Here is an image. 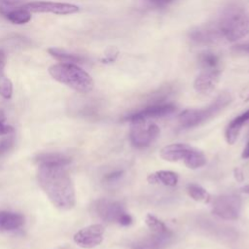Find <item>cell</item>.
Returning a JSON list of instances; mask_svg holds the SVG:
<instances>
[{
    "instance_id": "obj_1",
    "label": "cell",
    "mask_w": 249,
    "mask_h": 249,
    "mask_svg": "<svg viewBox=\"0 0 249 249\" xmlns=\"http://www.w3.org/2000/svg\"><path fill=\"white\" fill-rule=\"evenodd\" d=\"M65 164L39 162L37 179L51 202L60 210H70L76 204L73 181Z\"/></svg>"
},
{
    "instance_id": "obj_2",
    "label": "cell",
    "mask_w": 249,
    "mask_h": 249,
    "mask_svg": "<svg viewBox=\"0 0 249 249\" xmlns=\"http://www.w3.org/2000/svg\"><path fill=\"white\" fill-rule=\"evenodd\" d=\"M50 75L57 82L81 93L89 92L94 86L89 73L74 63H58L49 68Z\"/></svg>"
},
{
    "instance_id": "obj_3",
    "label": "cell",
    "mask_w": 249,
    "mask_h": 249,
    "mask_svg": "<svg viewBox=\"0 0 249 249\" xmlns=\"http://www.w3.org/2000/svg\"><path fill=\"white\" fill-rule=\"evenodd\" d=\"M217 25L223 38L237 41L249 34V14L243 8L231 6L223 12Z\"/></svg>"
},
{
    "instance_id": "obj_4",
    "label": "cell",
    "mask_w": 249,
    "mask_h": 249,
    "mask_svg": "<svg viewBox=\"0 0 249 249\" xmlns=\"http://www.w3.org/2000/svg\"><path fill=\"white\" fill-rule=\"evenodd\" d=\"M231 97L229 93L225 92L220 94L212 103L199 109H188L183 111L178 116V123L180 127L187 129L196 127L206 121L212 119L219 114L224 108L231 103Z\"/></svg>"
},
{
    "instance_id": "obj_5",
    "label": "cell",
    "mask_w": 249,
    "mask_h": 249,
    "mask_svg": "<svg viewBox=\"0 0 249 249\" xmlns=\"http://www.w3.org/2000/svg\"><path fill=\"white\" fill-rule=\"evenodd\" d=\"M160 156L166 161H183L191 169H197L206 164L205 155L200 150L185 143L166 145L161 148Z\"/></svg>"
},
{
    "instance_id": "obj_6",
    "label": "cell",
    "mask_w": 249,
    "mask_h": 249,
    "mask_svg": "<svg viewBox=\"0 0 249 249\" xmlns=\"http://www.w3.org/2000/svg\"><path fill=\"white\" fill-rule=\"evenodd\" d=\"M92 210L93 213L104 222L117 223L124 227L132 224L131 215L119 201L100 198L93 202Z\"/></svg>"
},
{
    "instance_id": "obj_7",
    "label": "cell",
    "mask_w": 249,
    "mask_h": 249,
    "mask_svg": "<svg viewBox=\"0 0 249 249\" xmlns=\"http://www.w3.org/2000/svg\"><path fill=\"white\" fill-rule=\"evenodd\" d=\"M129 139L137 149L149 147L159 136L160 126L149 120H135L130 122Z\"/></svg>"
},
{
    "instance_id": "obj_8",
    "label": "cell",
    "mask_w": 249,
    "mask_h": 249,
    "mask_svg": "<svg viewBox=\"0 0 249 249\" xmlns=\"http://www.w3.org/2000/svg\"><path fill=\"white\" fill-rule=\"evenodd\" d=\"M241 205L242 202L239 196L236 194H224L213 199L212 212L223 220L234 221L239 218Z\"/></svg>"
},
{
    "instance_id": "obj_9",
    "label": "cell",
    "mask_w": 249,
    "mask_h": 249,
    "mask_svg": "<svg viewBox=\"0 0 249 249\" xmlns=\"http://www.w3.org/2000/svg\"><path fill=\"white\" fill-rule=\"evenodd\" d=\"M175 110L176 106L173 103L160 101L154 102L140 110L127 114L124 117V120L127 122H132L135 120H150L154 118H160L172 114Z\"/></svg>"
},
{
    "instance_id": "obj_10",
    "label": "cell",
    "mask_w": 249,
    "mask_h": 249,
    "mask_svg": "<svg viewBox=\"0 0 249 249\" xmlns=\"http://www.w3.org/2000/svg\"><path fill=\"white\" fill-rule=\"evenodd\" d=\"M105 229L101 224H93L78 231L74 236V242L82 248L91 249L103 241Z\"/></svg>"
},
{
    "instance_id": "obj_11",
    "label": "cell",
    "mask_w": 249,
    "mask_h": 249,
    "mask_svg": "<svg viewBox=\"0 0 249 249\" xmlns=\"http://www.w3.org/2000/svg\"><path fill=\"white\" fill-rule=\"evenodd\" d=\"M29 12L33 13H52L54 15H70L77 13L79 7L74 4L69 3H59V2H50V1H34L26 3L22 6Z\"/></svg>"
},
{
    "instance_id": "obj_12",
    "label": "cell",
    "mask_w": 249,
    "mask_h": 249,
    "mask_svg": "<svg viewBox=\"0 0 249 249\" xmlns=\"http://www.w3.org/2000/svg\"><path fill=\"white\" fill-rule=\"evenodd\" d=\"M219 68H202L194 82V88L200 94L210 93L217 86L220 79Z\"/></svg>"
},
{
    "instance_id": "obj_13",
    "label": "cell",
    "mask_w": 249,
    "mask_h": 249,
    "mask_svg": "<svg viewBox=\"0 0 249 249\" xmlns=\"http://www.w3.org/2000/svg\"><path fill=\"white\" fill-rule=\"evenodd\" d=\"M145 223L153 236L160 240L165 245L170 242L173 233L162 221L153 214H147L145 217Z\"/></svg>"
},
{
    "instance_id": "obj_14",
    "label": "cell",
    "mask_w": 249,
    "mask_h": 249,
    "mask_svg": "<svg viewBox=\"0 0 249 249\" xmlns=\"http://www.w3.org/2000/svg\"><path fill=\"white\" fill-rule=\"evenodd\" d=\"M190 37L196 43L203 45L213 44L216 41L223 38L217 24L198 27L197 29L193 30L191 32Z\"/></svg>"
},
{
    "instance_id": "obj_15",
    "label": "cell",
    "mask_w": 249,
    "mask_h": 249,
    "mask_svg": "<svg viewBox=\"0 0 249 249\" xmlns=\"http://www.w3.org/2000/svg\"><path fill=\"white\" fill-rule=\"evenodd\" d=\"M249 121V109L242 114L235 117L227 126L225 136L226 140L230 145H232L237 140L242 126Z\"/></svg>"
},
{
    "instance_id": "obj_16",
    "label": "cell",
    "mask_w": 249,
    "mask_h": 249,
    "mask_svg": "<svg viewBox=\"0 0 249 249\" xmlns=\"http://www.w3.org/2000/svg\"><path fill=\"white\" fill-rule=\"evenodd\" d=\"M24 224V217L16 212L0 211V231H9L19 229Z\"/></svg>"
},
{
    "instance_id": "obj_17",
    "label": "cell",
    "mask_w": 249,
    "mask_h": 249,
    "mask_svg": "<svg viewBox=\"0 0 249 249\" xmlns=\"http://www.w3.org/2000/svg\"><path fill=\"white\" fill-rule=\"evenodd\" d=\"M179 176L176 172L170 170H159L148 175L147 181L150 184H160L166 187H174L177 185Z\"/></svg>"
},
{
    "instance_id": "obj_18",
    "label": "cell",
    "mask_w": 249,
    "mask_h": 249,
    "mask_svg": "<svg viewBox=\"0 0 249 249\" xmlns=\"http://www.w3.org/2000/svg\"><path fill=\"white\" fill-rule=\"evenodd\" d=\"M5 64L6 55L0 50V95L6 99H9L13 94V85L11 80L5 74Z\"/></svg>"
},
{
    "instance_id": "obj_19",
    "label": "cell",
    "mask_w": 249,
    "mask_h": 249,
    "mask_svg": "<svg viewBox=\"0 0 249 249\" xmlns=\"http://www.w3.org/2000/svg\"><path fill=\"white\" fill-rule=\"evenodd\" d=\"M187 193L191 198L196 201L208 203L211 201V195L200 185L196 183H191L187 186Z\"/></svg>"
},
{
    "instance_id": "obj_20",
    "label": "cell",
    "mask_w": 249,
    "mask_h": 249,
    "mask_svg": "<svg viewBox=\"0 0 249 249\" xmlns=\"http://www.w3.org/2000/svg\"><path fill=\"white\" fill-rule=\"evenodd\" d=\"M49 53L53 56L55 59L59 60L61 63H82L84 61V58L81 55L74 54V53H68L63 50L57 49V48H50L48 49Z\"/></svg>"
},
{
    "instance_id": "obj_21",
    "label": "cell",
    "mask_w": 249,
    "mask_h": 249,
    "mask_svg": "<svg viewBox=\"0 0 249 249\" xmlns=\"http://www.w3.org/2000/svg\"><path fill=\"white\" fill-rule=\"evenodd\" d=\"M5 17L15 24H24L31 19V12L23 7L15 8L8 12Z\"/></svg>"
},
{
    "instance_id": "obj_22",
    "label": "cell",
    "mask_w": 249,
    "mask_h": 249,
    "mask_svg": "<svg viewBox=\"0 0 249 249\" xmlns=\"http://www.w3.org/2000/svg\"><path fill=\"white\" fill-rule=\"evenodd\" d=\"M163 247H165V245L153 235L139 240L132 245V249H162Z\"/></svg>"
},
{
    "instance_id": "obj_23",
    "label": "cell",
    "mask_w": 249,
    "mask_h": 249,
    "mask_svg": "<svg viewBox=\"0 0 249 249\" xmlns=\"http://www.w3.org/2000/svg\"><path fill=\"white\" fill-rule=\"evenodd\" d=\"M199 63L202 68H218L219 57L210 52H206L200 54Z\"/></svg>"
},
{
    "instance_id": "obj_24",
    "label": "cell",
    "mask_w": 249,
    "mask_h": 249,
    "mask_svg": "<svg viewBox=\"0 0 249 249\" xmlns=\"http://www.w3.org/2000/svg\"><path fill=\"white\" fill-rule=\"evenodd\" d=\"M14 143H15V136L13 134L5 135V137H3L0 140V158L11 150Z\"/></svg>"
},
{
    "instance_id": "obj_25",
    "label": "cell",
    "mask_w": 249,
    "mask_h": 249,
    "mask_svg": "<svg viewBox=\"0 0 249 249\" xmlns=\"http://www.w3.org/2000/svg\"><path fill=\"white\" fill-rule=\"evenodd\" d=\"M5 122L6 117L4 115V112L0 110V136H5L8 134H12L14 132V127L12 125L7 124Z\"/></svg>"
},
{
    "instance_id": "obj_26",
    "label": "cell",
    "mask_w": 249,
    "mask_h": 249,
    "mask_svg": "<svg viewBox=\"0 0 249 249\" xmlns=\"http://www.w3.org/2000/svg\"><path fill=\"white\" fill-rule=\"evenodd\" d=\"M123 173H124L123 170H115V171H113V172L107 174L104 179H105V181H107V182H114V181L120 179V178L122 177Z\"/></svg>"
},
{
    "instance_id": "obj_27",
    "label": "cell",
    "mask_w": 249,
    "mask_h": 249,
    "mask_svg": "<svg viewBox=\"0 0 249 249\" xmlns=\"http://www.w3.org/2000/svg\"><path fill=\"white\" fill-rule=\"evenodd\" d=\"M241 157L243 159H249V140L247 141L243 151H242V154H241Z\"/></svg>"
},
{
    "instance_id": "obj_28",
    "label": "cell",
    "mask_w": 249,
    "mask_h": 249,
    "mask_svg": "<svg viewBox=\"0 0 249 249\" xmlns=\"http://www.w3.org/2000/svg\"><path fill=\"white\" fill-rule=\"evenodd\" d=\"M149 1H151L152 3H154V4H156V5H165V4H167V3H169L170 1H172V0H149Z\"/></svg>"
},
{
    "instance_id": "obj_29",
    "label": "cell",
    "mask_w": 249,
    "mask_h": 249,
    "mask_svg": "<svg viewBox=\"0 0 249 249\" xmlns=\"http://www.w3.org/2000/svg\"><path fill=\"white\" fill-rule=\"evenodd\" d=\"M238 50H241L247 53H249V44H246V45H240L238 46Z\"/></svg>"
},
{
    "instance_id": "obj_30",
    "label": "cell",
    "mask_w": 249,
    "mask_h": 249,
    "mask_svg": "<svg viewBox=\"0 0 249 249\" xmlns=\"http://www.w3.org/2000/svg\"><path fill=\"white\" fill-rule=\"evenodd\" d=\"M241 192L244 193V194L249 195V185H245L244 187H242V188H241Z\"/></svg>"
}]
</instances>
